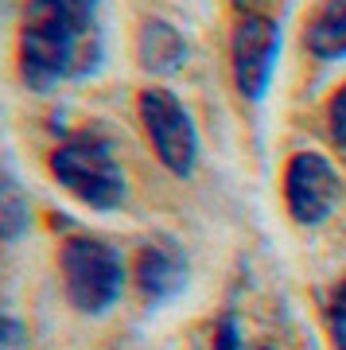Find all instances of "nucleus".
<instances>
[{"label":"nucleus","instance_id":"nucleus-13","mask_svg":"<svg viewBox=\"0 0 346 350\" xmlns=\"http://www.w3.org/2000/svg\"><path fill=\"white\" fill-rule=\"evenodd\" d=\"M214 350H245V331H241V319L237 312H222L214 319Z\"/></svg>","mask_w":346,"mask_h":350},{"label":"nucleus","instance_id":"nucleus-16","mask_svg":"<svg viewBox=\"0 0 346 350\" xmlns=\"http://www.w3.org/2000/svg\"><path fill=\"white\" fill-rule=\"evenodd\" d=\"M70 8H78V12H86V16H98V4L101 0H66Z\"/></svg>","mask_w":346,"mask_h":350},{"label":"nucleus","instance_id":"nucleus-2","mask_svg":"<svg viewBox=\"0 0 346 350\" xmlns=\"http://www.w3.org/2000/svg\"><path fill=\"white\" fill-rule=\"evenodd\" d=\"M51 175L62 191H70L82 206L98 214H113L129 202V175H124L113 140L101 129H78L51 148Z\"/></svg>","mask_w":346,"mask_h":350},{"label":"nucleus","instance_id":"nucleus-3","mask_svg":"<svg viewBox=\"0 0 346 350\" xmlns=\"http://www.w3.org/2000/svg\"><path fill=\"white\" fill-rule=\"evenodd\" d=\"M59 273L70 308L78 315H90V319L109 315L129 284V265H124L121 250L101 238H86V234L62 241Z\"/></svg>","mask_w":346,"mask_h":350},{"label":"nucleus","instance_id":"nucleus-5","mask_svg":"<svg viewBox=\"0 0 346 350\" xmlns=\"http://www.w3.org/2000/svg\"><path fill=\"white\" fill-rule=\"evenodd\" d=\"M284 27L280 16H237L230 31V75L241 101H265L280 66Z\"/></svg>","mask_w":346,"mask_h":350},{"label":"nucleus","instance_id":"nucleus-17","mask_svg":"<svg viewBox=\"0 0 346 350\" xmlns=\"http://www.w3.org/2000/svg\"><path fill=\"white\" fill-rule=\"evenodd\" d=\"M257 350H272V347H257Z\"/></svg>","mask_w":346,"mask_h":350},{"label":"nucleus","instance_id":"nucleus-7","mask_svg":"<svg viewBox=\"0 0 346 350\" xmlns=\"http://www.w3.org/2000/svg\"><path fill=\"white\" fill-rule=\"evenodd\" d=\"M187 253L183 245L168 234H156L148 238L140 250H136V261H133V280L140 288L144 304L160 308V304H172L179 292L187 288Z\"/></svg>","mask_w":346,"mask_h":350},{"label":"nucleus","instance_id":"nucleus-4","mask_svg":"<svg viewBox=\"0 0 346 350\" xmlns=\"http://www.w3.org/2000/svg\"><path fill=\"white\" fill-rule=\"evenodd\" d=\"M136 117H140V129H144L156 160L175 179H191L198 167V152H202L198 125L191 117V109L168 86H148V90H140V98H136Z\"/></svg>","mask_w":346,"mask_h":350},{"label":"nucleus","instance_id":"nucleus-14","mask_svg":"<svg viewBox=\"0 0 346 350\" xmlns=\"http://www.w3.org/2000/svg\"><path fill=\"white\" fill-rule=\"evenodd\" d=\"M20 342H24V323L12 312L0 308V350H16Z\"/></svg>","mask_w":346,"mask_h":350},{"label":"nucleus","instance_id":"nucleus-6","mask_svg":"<svg viewBox=\"0 0 346 350\" xmlns=\"http://www.w3.org/2000/svg\"><path fill=\"white\" fill-rule=\"evenodd\" d=\"M343 202V175L323 152H296L284 163V206L288 218L304 230H319Z\"/></svg>","mask_w":346,"mask_h":350},{"label":"nucleus","instance_id":"nucleus-11","mask_svg":"<svg viewBox=\"0 0 346 350\" xmlns=\"http://www.w3.org/2000/svg\"><path fill=\"white\" fill-rule=\"evenodd\" d=\"M323 319H327V335H331L334 350H346V276L331 288L327 296V308H323Z\"/></svg>","mask_w":346,"mask_h":350},{"label":"nucleus","instance_id":"nucleus-8","mask_svg":"<svg viewBox=\"0 0 346 350\" xmlns=\"http://www.w3.org/2000/svg\"><path fill=\"white\" fill-rule=\"evenodd\" d=\"M136 63L152 78H172L191 63V39L163 16H148L136 27Z\"/></svg>","mask_w":346,"mask_h":350},{"label":"nucleus","instance_id":"nucleus-10","mask_svg":"<svg viewBox=\"0 0 346 350\" xmlns=\"http://www.w3.org/2000/svg\"><path fill=\"white\" fill-rule=\"evenodd\" d=\"M31 230V199L24 183L0 163V245H12Z\"/></svg>","mask_w":346,"mask_h":350},{"label":"nucleus","instance_id":"nucleus-12","mask_svg":"<svg viewBox=\"0 0 346 350\" xmlns=\"http://www.w3.org/2000/svg\"><path fill=\"white\" fill-rule=\"evenodd\" d=\"M327 137L338 152H346V82L327 98Z\"/></svg>","mask_w":346,"mask_h":350},{"label":"nucleus","instance_id":"nucleus-9","mask_svg":"<svg viewBox=\"0 0 346 350\" xmlns=\"http://www.w3.org/2000/svg\"><path fill=\"white\" fill-rule=\"evenodd\" d=\"M304 47L319 63L346 59V0H323L304 24Z\"/></svg>","mask_w":346,"mask_h":350},{"label":"nucleus","instance_id":"nucleus-15","mask_svg":"<svg viewBox=\"0 0 346 350\" xmlns=\"http://www.w3.org/2000/svg\"><path fill=\"white\" fill-rule=\"evenodd\" d=\"M237 8V16H276V8L284 0H230Z\"/></svg>","mask_w":346,"mask_h":350},{"label":"nucleus","instance_id":"nucleus-1","mask_svg":"<svg viewBox=\"0 0 346 350\" xmlns=\"http://www.w3.org/2000/svg\"><path fill=\"white\" fill-rule=\"evenodd\" d=\"M101 47L98 20L70 8L66 0H27L20 39H16V70L31 94H51L62 82L98 75Z\"/></svg>","mask_w":346,"mask_h":350}]
</instances>
